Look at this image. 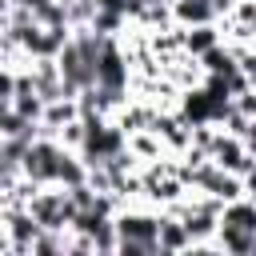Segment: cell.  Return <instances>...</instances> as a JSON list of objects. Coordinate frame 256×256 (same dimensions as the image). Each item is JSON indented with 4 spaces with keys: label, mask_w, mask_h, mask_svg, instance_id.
Here are the masks:
<instances>
[{
    "label": "cell",
    "mask_w": 256,
    "mask_h": 256,
    "mask_svg": "<svg viewBox=\"0 0 256 256\" xmlns=\"http://www.w3.org/2000/svg\"><path fill=\"white\" fill-rule=\"evenodd\" d=\"M96 84L108 88V92H124L128 88V60H124V52L112 40L104 44V52L96 60Z\"/></svg>",
    "instance_id": "6da1fadb"
},
{
    "label": "cell",
    "mask_w": 256,
    "mask_h": 256,
    "mask_svg": "<svg viewBox=\"0 0 256 256\" xmlns=\"http://www.w3.org/2000/svg\"><path fill=\"white\" fill-rule=\"evenodd\" d=\"M168 8H172V16H176V24H184V28H192V24H212V20L220 16L216 0H172Z\"/></svg>",
    "instance_id": "7a4b0ae2"
},
{
    "label": "cell",
    "mask_w": 256,
    "mask_h": 256,
    "mask_svg": "<svg viewBox=\"0 0 256 256\" xmlns=\"http://www.w3.org/2000/svg\"><path fill=\"white\" fill-rule=\"evenodd\" d=\"M216 44H220L216 24H192V28H184V52H188V56H204V52L216 48Z\"/></svg>",
    "instance_id": "3957f363"
},
{
    "label": "cell",
    "mask_w": 256,
    "mask_h": 256,
    "mask_svg": "<svg viewBox=\"0 0 256 256\" xmlns=\"http://www.w3.org/2000/svg\"><path fill=\"white\" fill-rule=\"evenodd\" d=\"M180 248H192V232H188V224L160 220V252H180Z\"/></svg>",
    "instance_id": "277c9868"
},
{
    "label": "cell",
    "mask_w": 256,
    "mask_h": 256,
    "mask_svg": "<svg viewBox=\"0 0 256 256\" xmlns=\"http://www.w3.org/2000/svg\"><path fill=\"white\" fill-rule=\"evenodd\" d=\"M232 4H236V0H216V8H220V12H228Z\"/></svg>",
    "instance_id": "5b68a950"
}]
</instances>
